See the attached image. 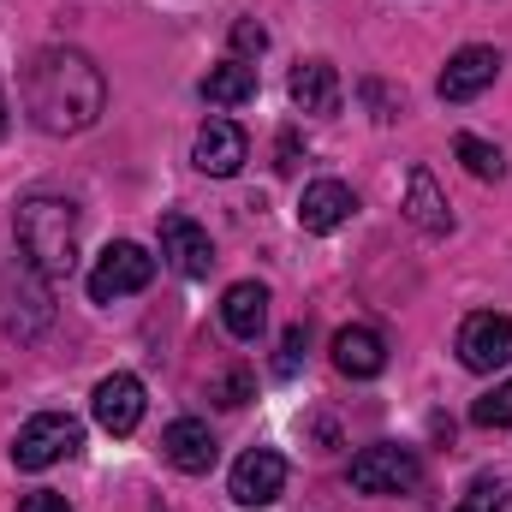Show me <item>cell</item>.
Returning a JSON list of instances; mask_svg holds the SVG:
<instances>
[{
  "mask_svg": "<svg viewBox=\"0 0 512 512\" xmlns=\"http://www.w3.org/2000/svg\"><path fill=\"white\" fill-rule=\"evenodd\" d=\"M24 114L48 137H78L108 114V78L84 48H42L24 66Z\"/></svg>",
  "mask_w": 512,
  "mask_h": 512,
  "instance_id": "cell-1",
  "label": "cell"
},
{
  "mask_svg": "<svg viewBox=\"0 0 512 512\" xmlns=\"http://www.w3.org/2000/svg\"><path fill=\"white\" fill-rule=\"evenodd\" d=\"M12 233H18V256L30 268H42L48 280H72V268H78V209L66 197H24Z\"/></svg>",
  "mask_w": 512,
  "mask_h": 512,
  "instance_id": "cell-2",
  "label": "cell"
},
{
  "mask_svg": "<svg viewBox=\"0 0 512 512\" xmlns=\"http://www.w3.org/2000/svg\"><path fill=\"white\" fill-rule=\"evenodd\" d=\"M48 322H54V280L42 268H30L24 256H12L0 268V334L36 340Z\"/></svg>",
  "mask_w": 512,
  "mask_h": 512,
  "instance_id": "cell-3",
  "label": "cell"
},
{
  "mask_svg": "<svg viewBox=\"0 0 512 512\" xmlns=\"http://www.w3.org/2000/svg\"><path fill=\"white\" fill-rule=\"evenodd\" d=\"M78 447H84V423L66 417V411H42L12 435V465L18 471H48V465L72 459Z\"/></svg>",
  "mask_w": 512,
  "mask_h": 512,
  "instance_id": "cell-4",
  "label": "cell"
},
{
  "mask_svg": "<svg viewBox=\"0 0 512 512\" xmlns=\"http://www.w3.org/2000/svg\"><path fill=\"white\" fill-rule=\"evenodd\" d=\"M352 489L358 495H411L417 483H423V459L411 453V447H393V441H376V447H364L358 459H352Z\"/></svg>",
  "mask_w": 512,
  "mask_h": 512,
  "instance_id": "cell-5",
  "label": "cell"
},
{
  "mask_svg": "<svg viewBox=\"0 0 512 512\" xmlns=\"http://www.w3.org/2000/svg\"><path fill=\"white\" fill-rule=\"evenodd\" d=\"M453 352H459V364H465L471 376H495V370H507L512 364V322L501 316V310H477V316H465Z\"/></svg>",
  "mask_w": 512,
  "mask_h": 512,
  "instance_id": "cell-6",
  "label": "cell"
},
{
  "mask_svg": "<svg viewBox=\"0 0 512 512\" xmlns=\"http://www.w3.org/2000/svg\"><path fill=\"white\" fill-rule=\"evenodd\" d=\"M149 280H155V256L143 251V245H131V239H114L108 251L96 256V268H90V298L114 304V298L143 292Z\"/></svg>",
  "mask_w": 512,
  "mask_h": 512,
  "instance_id": "cell-7",
  "label": "cell"
},
{
  "mask_svg": "<svg viewBox=\"0 0 512 512\" xmlns=\"http://www.w3.org/2000/svg\"><path fill=\"white\" fill-rule=\"evenodd\" d=\"M161 459H167L173 471H185V477H209L215 459H221V447H215V435H209L203 417H173V423L161 429Z\"/></svg>",
  "mask_w": 512,
  "mask_h": 512,
  "instance_id": "cell-8",
  "label": "cell"
},
{
  "mask_svg": "<svg viewBox=\"0 0 512 512\" xmlns=\"http://www.w3.org/2000/svg\"><path fill=\"white\" fill-rule=\"evenodd\" d=\"M501 48H483V42H471V48H459L453 60H447V72H441V102H471V96H483L495 78H501Z\"/></svg>",
  "mask_w": 512,
  "mask_h": 512,
  "instance_id": "cell-9",
  "label": "cell"
},
{
  "mask_svg": "<svg viewBox=\"0 0 512 512\" xmlns=\"http://www.w3.org/2000/svg\"><path fill=\"white\" fill-rule=\"evenodd\" d=\"M161 256H167V268L185 274V280H203V274L215 268L209 233H203L197 221H185V215H161Z\"/></svg>",
  "mask_w": 512,
  "mask_h": 512,
  "instance_id": "cell-10",
  "label": "cell"
},
{
  "mask_svg": "<svg viewBox=\"0 0 512 512\" xmlns=\"http://www.w3.org/2000/svg\"><path fill=\"white\" fill-rule=\"evenodd\" d=\"M90 411H96V423H102L108 435H131V429L143 423V382L126 376V370L102 376L96 393H90Z\"/></svg>",
  "mask_w": 512,
  "mask_h": 512,
  "instance_id": "cell-11",
  "label": "cell"
},
{
  "mask_svg": "<svg viewBox=\"0 0 512 512\" xmlns=\"http://www.w3.org/2000/svg\"><path fill=\"white\" fill-rule=\"evenodd\" d=\"M286 96H292V108H298V114H340L346 84H340L334 60H298V66H292V78H286Z\"/></svg>",
  "mask_w": 512,
  "mask_h": 512,
  "instance_id": "cell-12",
  "label": "cell"
},
{
  "mask_svg": "<svg viewBox=\"0 0 512 512\" xmlns=\"http://www.w3.org/2000/svg\"><path fill=\"white\" fill-rule=\"evenodd\" d=\"M245 155H251V137L233 120H209V126L197 131V149H191L197 173H209V179H233L245 167Z\"/></svg>",
  "mask_w": 512,
  "mask_h": 512,
  "instance_id": "cell-13",
  "label": "cell"
},
{
  "mask_svg": "<svg viewBox=\"0 0 512 512\" xmlns=\"http://www.w3.org/2000/svg\"><path fill=\"white\" fill-rule=\"evenodd\" d=\"M280 489H286V459L274 447H251L233 465V501L239 507H268V501H280Z\"/></svg>",
  "mask_w": 512,
  "mask_h": 512,
  "instance_id": "cell-14",
  "label": "cell"
},
{
  "mask_svg": "<svg viewBox=\"0 0 512 512\" xmlns=\"http://www.w3.org/2000/svg\"><path fill=\"white\" fill-rule=\"evenodd\" d=\"M352 215H358V197H352V185H340V179H316V185H304V197H298V227H304V233H340Z\"/></svg>",
  "mask_w": 512,
  "mask_h": 512,
  "instance_id": "cell-15",
  "label": "cell"
},
{
  "mask_svg": "<svg viewBox=\"0 0 512 512\" xmlns=\"http://www.w3.org/2000/svg\"><path fill=\"white\" fill-rule=\"evenodd\" d=\"M334 370H340V376H352V382L382 376V370H387V340L370 328V322L340 328V334H334Z\"/></svg>",
  "mask_w": 512,
  "mask_h": 512,
  "instance_id": "cell-16",
  "label": "cell"
},
{
  "mask_svg": "<svg viewBox=\"0 0 512 512\" xmlns=\"http://www.w3.org/2000/svg\"><path fill=\"white\" fill-rule=\"evenodd\" d=\"M405 221L417 233H429V239L453 233V209H447V197H441V185H435L429 167H411V179H405Z\"/></svg>",
  "mask_w": 512,
  "mask_h": 512,
  "instance_id": "cell-17",
  "label": "cell"
},
{
  "mask_svg": "<svg viewBox=\"0 0 512 512\" xmlns=\"http://www.w3.org/2000/svg\"><path fill=\"white\" fill-rule=\"evenodd\" d=\"M221 322L233 340H256L268 328V286L262 280H233L227 298H221Z\"/></svg>",
  "mask_w": 512,
  "mask_h": 512,
  "instance_id": "cell-18",
  "label": "cell"
},
{
  "mask_svg": "<svg viewBox=\"0 0 512 512\" xmlns=\"http://www.w3.org/2000/svg\"><path fill=\"white\" fill-rule=\"evenodd\" d=\"M256 96V66L251 60H227V66H215L209 78H203V102H215V108H245Z\"/></svg>",
  "mask_w": 512,
  "mask_h": 512,
  "instance_id": "cell-19",
  "label": "cell"
},
{
  "mask_svg": "<svg viewBox=\"0 0 512 512\" xmlns=\"http://www.w3.org/2000/svg\"><path fill=\"white\" fill-rule=\"evenodd\" d=\"M453 155L465 161V173H471V179H507V155H501L495 143L471 137V131H459V137H453Z\"/></svg>",
  "mask_w": 512,
  "mask_h": 512,
  "instance_id": "cell-20",
  "label": "cell"
},
{
  "mask_svg": "<svg viewBox=\"0 0 512 512\" xmlns=\"http://www.w3.org/2000/svg\"><path fill=\"white\" fill-rule=\"evenodd\" d=\"M471 423H477V429H507L512 423V382L489 387V393L471 405Z\"/></svg>",
  "mask_w": 512,
  "mask_h": 512,
  "instance_id": "cell-21",
  "label": "cell"
},
{
  "mask_svg": "<svg viewBox=\"0 0 512 512\" xmlns=\"http://www.w3.org/2000/svg\"><path fill=\"white\" fill-rule=\"evenodd\" d=\"M304 346H310V328H304V322H292V328L280 334V358H274V376H280V382H292V376H298Z\"/></svg>",
  "mask_w": 512,
  "mask_h": 512,
  "instance_id": "cell-22",
  "label": "cell"
},
{
  "mask_svg": "<svg viewBox=\"0 0 512 512\" xmlns=\"http://www.w3.org/2000/svg\"><path fill=\"white\" fill-rule=\"evenodd\" d=\"M453 512H501V483H495V477H477Z\"/></svg>",
  "mask_w": 512,
  "mask_h": 512,
  "instance_id": "cell-23",
  "label": "cell"
},
{
  "mask_svg": "<svg viewBox=\"0 0 512 512\" xmlns=\"http://www.w3.org/2000/svg\"><path fill=\"white\" fill-rule=\"evenodd\" d=\"M262 48H268V30H262L256 18H239V24H233V54L251 60V54H262Z\"/></svg>",
  "mask_w": 512,
  "mask_h": 512,
  "instance_id": "cell-24",
  "label": "cell"
},
{
  "mask_svg": "<svg viewBox=\"0 0 512 512\" xmlns=\"http://www.w3.org/2000/svg\"><path fill=\"white\" fill-rule=\"evenodd\" d=\"M215 399H221L227 411H233V405H245V399H251V376H245V370H227V376L215 382Z\"/></svg>",
  "mask_w": 512,
  "mask_h": 512,
  "instance_id": "cell-25",
  "label": "cell"
},
{
  "mask_svg": "<svg viewBox=\"0 0 512 512\" xmlns=\"http://www.w3.org/2000/svg\"><path fill=\"white\" fill-rule=\"evenodd\" d=\"M18 512H72V507H66L54 489H36V495H24V501H18Z\"/></svg>",
  "mask_w": 512,
  "mask_h": 512,
  "instance_id": "cell-26",
  "label": "cell"
},
{
  "mask_svg": "<svg viewBox=\"0 0 512 512\" xmlns=\"http://www.w3.org/2000/svg\"><path fill=\"white\" fill-rule=\"evenodd\" d=\"M280 167H286V173L298 167V143H292V137H280Z\"/></svg>",
  "mask_w": 512,
  "mask_h": 512,
  "instance_id": "cell-27",
  "label": "cell"
},
{
  "mask_svg": "<svg viewBox=\"0 0 512 512\" xmlns=\"http://www.w3.org/2000/svg\"><path fill=\"white\" fill-rule=\"evenodd\" d=\"M6 126H12V108H6V96H0V137H6Z\"/></svg>",
  "mask_w": 512,
  "mask_h": 512,
  "instance_id": "cell-28",
  "label": "cell"
}]
</instances>
